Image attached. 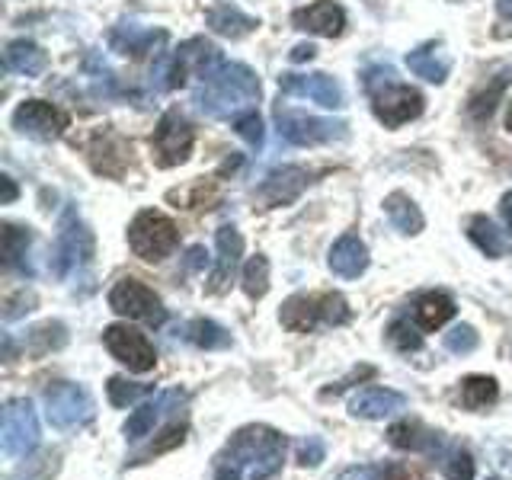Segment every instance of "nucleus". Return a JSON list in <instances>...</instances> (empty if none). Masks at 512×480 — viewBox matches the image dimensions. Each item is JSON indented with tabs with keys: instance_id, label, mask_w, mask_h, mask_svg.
<instances>
[{
	"instance_id": "1",
	"label": "nucleus",
	"mask_w": 512,
	"mask_h": 480,
	"mask_svg": "<svg viewBox=\"0 0 512 480\" xmlns=\"http://www.w3.org/2000/svg\"><path fill=\"white\" fill-rule=\"evenodd\" d=\"M285 436L269 426L237 429L215 458V480H269L282 471Z\"/></svg>"
},
{
	"instance_id": "2",
	"label": "nucleus",
	"mask_w": 512,
	"mask_h": 480,
	"mask_svg": "<svg viewBox=\"0 0 512 480\" xmlns=\"http://www.w3.org/2000/svg\"><path fill=\"white\" fill-rule=\"evenodd\" d=\"M260 100V80L237 61H221L218 68H212L196 90V103L205 116L212 119H237L250 112V106Z\"/></svg>"
},
{
	"instance_id": "3",
	"label": "nucleus",
	"mask_w": 512,
	"mask_h": 480,
	"mask_svg": "<svg viewBox=\"0 0 512 480\" xmlns=\"http://www.w3.org/2000/svg\"><path fill=\"white\" fill-rule=\"evenodd\" d=\"M365 90H368V96H372L375 116L388 128H397V125L416 119L423 112V103H426L420 90H413L407 84H397L391 68L368 71L365 74Z\"/></svg>"
},
{
	"instance_id": "4",
	"label": "nucleus",
	"mask_w": 512,
	"mask_h": 480,
	"mask_svg": "<svg viewBox=\"0 0 512 480\" xmlns=\"http://www.w3.org/2000/svg\"><path fill=\"white\" fill-rule=\"evenodd\" d=\"M282 324L295 333H308L314 327H336L349 320V304L343 295H295L285 301Z\"/></svg>"
},
{
	"instance_id": "5",
	"label": "nucleus",
	"mask_w": 512,
	"mask_h": 480,
	"mask_svg": "<svg viewBox=\"0 0 512 480\" xmlns=\"http://www.w3.org/2000/svg\"><path fill=\"white\" fill-rule=\"evenodd\" d=\"M180 244V231L176 224L164 215V212H154V208H144V212L135 215V221L128 224V247L135 250V256L148 263H157L170 256Z\"/></svg>"
},
{
	"instance_id": "6",
	"label": "nucleus",
	"mask_w": 512,
	"mask_h": 480,
	"mask_svg": "<svg viewBox=\"0 0 512 480\" xmlns=\"http://www.w3.org/2000/svg\"><path fill=\"white\" fill-rule=\"evenodd\" d=\"M93 256V234L84 221L77 218L74 208H68L61 218V231L52 250V272L58 279H68L80 266H87Z\"/></svg>"
},
{
	"instance_id": "7",
	"label": "nucleus",
	"mask_w": 512,
	"mask_h": 480,
	"mask_svg": "<svg viewBox=\"0 0 512 480\" xmlns=\"http://www.w3.org/2000/svg\"><path fill=\"white\" fill-rule=\"evenodd\" d=\"M45 416L55 429H77L93 420V397L74 381H55L45 388Z\"/></svg>"
},
{
	"instance_id": "8",
	"label": "nucleus",
	"mask_w": 512,
	"mask_h": 480,
	"mask_svg": "<svg viewBox=\"0 0 512 480\" xmlns=\"http://www.w3.org/2000/svg\"><path fill=\"white\" fill-rule=\"evenodd\" d=\"M276 125L279 135L301 148L311 144H330V141H346L349 125L343 119H320V116H304V112L292 109H276Z\"/></svg>"
},
{
	"instance_id": "9",
	"label": "nucleus",
	"mask_w": 512,
	"mask_h": 480,
	"mask_svg": "<svg viewBox=\"0 0 512 480\" xmlns=\"http://www.w3.org/2000/svg\"><path fill=\"white\" fill-rule=\"evenodd\" d=\"M109 308L128 320H144V324H151V327H160L167 320L164 301L154 295V288H148L138 279H119L112 285Z\"/></svg>"
},
{
	"instance_id": "10",
	"label": "nucleus",
	"mask_w": 512,
	"mask_h": 480,
	"mask_svg": "<svg viewBox=\"0 0 512 480\" xmlns=\"http://www.w3.org/2000/svg\"><path fill=\"white\" fill-rule=\"evenodd\" d=\"M42 432H39V416L32 400L26 397H13L4 407V429H0V442H4V452L10 458H23L32 448L39 445Z\"/></svg>"
},
{
	"instance_id": "11",
	"label": "nucleus",
	"mask_w": 512,
	"mask_h": 480,
	"mask_svg": "<svg viewBox=\"0 0 512 480\" xmlns=\"http://www.w3.org/2000/svg\"><path fill=\"white\" fill-rule=\"evenodd\" d=\"M192 141H196V132H192L189 119L180 109H167L160 116L157 128H154V160L157 167H180L189 160Z\"/></svg>"
},
{
	"instance_id": "12",
	"label": "nucleus",
	"mask_w": 512,
	"mask_h": 480,
	"mask_svg": "<svg viewBox=\"0 0 512 480\" xmlns=\"http://www.w3.org/2000/svg\"><path fill=\"white\" fill-rule=\"evenodd\" d=\"M103 343L112 352V359H119L128 372L144 375L157 365V349L141 330L128 327V324H112L103 330Z\"/></svg>"
},
{
	"instance_id": "13",
	"label": "nucleus",
	"mask_w": 512,
	"mask_h": 480,
	"mask_svg": "<svg viewBox=\"0 0 512 480\" xmlns=\"http://www.w3.org/2000/svg\"><path fill=\"white\" fill-rule=\"evenodd\" d=\"M13 128L26 138L55 141L64 135V128H68V112H61L58 106L45 100H26L13 112Z\"/></svg>"
},
{
	"instance_id": "14",
	"label": "nucleus",
	"mask_w": 512,
	"mask_h": 480,
	"mask_svg": "<svg viewBox=\"0 0 512 480\" xmlns=\"http://www.w3.org/2000/svg\"><path fill=\"white\" fill-rule=\"evenodd\" d=\"M279 90L288 96H304V100H314L324 109H340L346 103L340 80L330 74H282L279 77Z\"/></svg>"
},
{
	"instance_id": "15",
	"label": "nucleus",
	"mask_w": 512,
	"mask_h": 480,
	"mask_svg": "<svg viewBox=\"0 0 512 480\" xmlns=\"http://www.w3.org/2000/svg\"><path fill=\"white\" fill-rule=\"evenodd\" d=\"M183 400H186V394H183L180 388L151 394L132 416H128V423H125V439H128V442H138V439H144V436H151L154 426H157L160 420H164V416H167L173 407H180Z\"/></svg>"
},
{
	"instance_id": "16",
	"label": "nucleus",
	"mask_w": 512,
	"mask_h": 480,
	"mask_svg": "<svg viewBox=\"0 0 512 480\" xmlns=\"http://www.w3.org/2000/svg\"><path fill=\"white\" fill-rule=\"evenodd\" d=\"M292 26L301 32H311V36L336 39V36H343V29H346V10L336 4V0H317V4L292 13Z\"/></svg>"
},
{
	"instance_id": "17",
	"label": "nucleus",
	"mask_w": 512,
	"mask_h": 480,
	"mask_svg": "<svg viewBox=\"0 0 512 480\" xmlns=\"http://www.w3.org/2000/svg\"><path fill=\"white\" fill-rule=\"evenodd\" d=\"M308 183H311V173L304 167H279L260 183V189H256V199H260L266 208L288 205V202H295L304 189H308Z\"/></svg>"
},
{
	"instance_id": "18",
	"label": "nucleus",
	"mask_w": 512,
	"mask_h": 480,
	"mask_svg": "<svg viewBox=\"0 0 512 480\" xmlns=\"http://www.w3.org/2000/svg\"><path fill=\"white\" fill-rule=\"evenodd\" d=\"M215 247H218V256H215V269H212V279H208V292H224L234 276V269L240 266V256H244V237H240L237 228L231 224H224L215 234Z\"/></svg>"
},
{
	"instance_id": "19",
	"label": "nucleus",
	"mask_w": 512,
	"mask_h": 480,
	"mask_svg": "<svg viewBox=\"0 0 512 480\" xmlns=\"http://www.w3.org/2000/svg\"><path fill=\"white\" fill-rule=\"evenodd\" d=\"M164 42H167L164 29H144L138 23H119V26L109 29V48H112V52H119V55L144 58Z\"/></svg>"
},
{
	"instance_id": "20",
	"label": "nucleus",
	"mask_w": 512,
	"mask_h": 480,
	"mask_svg": "<svg viewBox=\"0 0 512 480\" xmlns=\"http://www.w3.org/2000/svg\"><path fill=\"white\" fill-rule=\"evenodd\" d=\"M407 407V397L400 391H391V388H368V391H359L352 397L349 404V413L356 416V420H384V416H394L397 410Z\"/></svg>"
},
{
	"instance_id": "21",
	"label": "nucleus",
	"mask_w": 512,
	"mask_h": 480,
	"mask_svg": "<svg viewBox=\"0 0 512 480\" xmlns=\"http://www.w3.org/2000/svg\"><path fill=\"white\" fill-rule=\"evenodd\" d=\"M407 68L429 84H445V77L452 74V55L445 52L442 42H423L407 55Z\"/></svg>"
},
{
	"instance_id": "22",
	"label": "nucleus",
	"mask_w": 512,
	"mask_h": 480,
	"mask_svg": "<svg viewBox=\"0 0 512 480\" xmlns=\"http://www.w3.org/2000/svg\"><path fill=\"white\" fill-rule=\"evenodd\" d=\"M327 263H330V269L336 272V276H343V279H359L362 272L368 269V247L362 244V240H359L356 234H343V237L330 247Z\"/></svg>"
},
{
	"instance_id": "23",
	"label": "nucleus",
	"mask_w": 512,
	"mask_h": 480,
	"mask_svg": "<svg viewBox=\"0 0 512 480\" xmlns=\"http://www.w3.org/2000/svg\"><path fill=\"white\" fill-rule=\"evenodd\" d=\"M205 23L212 32H218V36L224 39H244L250 36V32L260 26V20L256 16H247L240 7H231V4H218L205 13Z\"/></svg>"
},
{
	"instance_id": "24",
	"label": "nucleus",
	"mask_w": 512,
	"mask_h": 480,
	"mask_svg": "<svg viewBox=\"0 0 512 480\" xmlns=\"http://www.w3.org/2000/svg\"><path fill=\"white\" fill-rule=\"evenodd\" d=\"M4 64L13 71V74H23V77H39L45 74L48 68V55L42 52V48L36 42L29 39H16L7 45L4 52Z\"/></svg>"
},
{
	"instance_id": "25",
	"label": "nucleus",
	"mask_w": 512,
	"mask_h": 480,
	"mask_svg": "<svg viewBox=\"0 0 512 480\" xmlns=\"http://www.w3.org/2000/svg\"><path fill=\"white\" fill-rule=\"evenodd\" d=\"M384 212H388V221L394 224V228L404 234V237H413L423 231V212L420 205H416L410 196H404V192H391L388 199H384Z\"/></svg>"
},
{
	"instance_id": "26",
	"label": "nucleus",
	"mask_w": 512,
	"mask_h": 480,
	"mask_svg": "<svg viewBox=\"0 0 512 480\" xmlns=\"http://www.w3.org/2000/svg\"><path fill=\"white\" fill-rule=\"evenodd\" d=\"M388 442L394 448H404V452H432V448H439V432L426 429L423 423H394L388 429Z\"/></svg>"
},
{
	"instance_id": "27",
	"label": "nucleus",
	"mask_w": 512,
	"mask_h": 480,
	"mask_svg": "<svg viewBox=\"0 0 512 480\" xmlns=\"http://www.w3.org/2000/svg\"><path fill=\"white\" fill-rule=\"evenodd\" d=\"M452 317H455V301L445 292H432L416 301V324H420V330H439Z\"/></svg>"
},
{
	"instance_id": "28",
	"label": "nucleus",
	"mask_w": 512,
	"mask_h": 480,
	"mask_svg": "<svg viewBox=\"0 0 512 480\" xmlns=\"http://www.w3.org/2000/svg\"><path fill=\"white\" fill-rule=\"evenodd\" d=\"M468 237L474 240V247L490 256V260H500V256L506 253V237L503 231H496V224L484 215H474L468 221Z\"/></svg>"
},
{
	"instance_id": "29",
	"label": "nucleus",
	"mask_w": 512,
	"mask_h": 480,
	"mask_svg": "<svg viewBox=\"0 0 512 480\" xmlns=\"http://www.w3.org/2000/svg\"><path fill=\"white\" fill-rule=\"evenodd\" d=\"M29 244H32L29 228L4 224V266L16 272H29Z\"/></svg>"
},
{
	"instance_id": "30",
	"label": "nucleus",
	"mask_w": 512,
	"mask_h": 480,
	"mask_svg": "<svg viewBox=\"0 0 512 480\" xmlns=\"http://www.w3.org/2000/svg\"><path fill=\"white\" fill-rule=\"evenodd\" d=\"M500 397V388H496V378L487 375H471L461 381V404L468 410H484L493 400Z\"/></svg>"
},
{
	"instance_id": "31",
	"label": "nucleus",
	"mask_w": 512,
	"mask_h": 480,
	"mask_svg": "<svg viewBox=\"0 0 512 480\" xmlns=\"http://www.w3.org/2000/svg\"><path fill=\"white\" fill-rule=\"evenodd\" d=\"M186 340L199 349H228L231 333L221 324H215V320H192V324L186 327Z\"/></svg>"
},
{
	"instance_id": "32",
	"label": "nucleus",
	"mask_w": 512,
	"mask_h": 480,
	"mask_svg": "<svg viewBox=\"0 0 512 480\" xmlns=\"http://www.w3.org/2000/svg\"><path fill=\"white\" fill-rule=\"evenodd\" d=\"M506 84H509V74H500L490 84V90H480V93H474L471 96V103H468V116L474 119V122H484V119H490L493 116V109H496V100L503 96V90H506Z\"/></svg>"
},
{
	"instance_id": "33",
	"label": "nucleus",
	"mask_w": 512,
	"mask_h": 480,
	"mask_svg": "<svg viewBox=\"0 0 512 480\" xmlns=\"http://www.w3.org/2000/svg\"><path fill=\"white\" fill-rule=\"evenodd\" d=\"M240 282H244V292L253 301H260L269 292V260L263 253L250 256V263L244 266V279H240Z\"/></svg>"
},
{
	"instance_id": "34",
	"label": "nucleus",
	"mask_w": 512,
	"mask_h": 480,
	"mask_svg": "<svg viewBox=\"0 0 512 480\" xmlns=\"http://www.w3.org/2000/svg\"><path fill=\"white\" fill-rule=\"evenodd\" d=\"M442 474L445 480H474V458L468 448L452 445L442 455Z\"/></svg>"
},
{
	"instance_id": "35",
	"label": "nucleus",
	"mask_w": 512,
	"mask_h": 480,
	"mask_svg": "<svg viewBox=\"0 0 512 480\" xmlns=\"http://www.w3.org/2000/svg\"><path fill=\"white\" fill-rule=\"evenodd\" d=\"M106 391H109V404L112 407H128V404H135V400L154 394V388H148V384H132L125 378H109Z\"/></svg>"
},
{
	"instance_id": "36",
	"label": "nucleus",
	"mask_w": 512,
	"mask_h": 480,
	"mask_svg": "<svg viewBox=\"0 0 512 480\" xmlns=\"http://www.w3.org/2000/svg\"><path fill=\"white\" fill-rule=\"evenodd\" d=\"M477 343H480V336H477V330L468 327V324H458V327H452V330L445 333V349H448V352H455V356H464V352H474Z\"/></svg>"
},
{
	"instance_id": "37",
	"label": "nucleus",
	"mask_w": 512,
	"mask_h": 480,
	"mask_svg": "<svg viewBox=\"0 0 512 480\" xmlns=\"http://www.w3.org/2000/svg\"><path fill=\"white\" fill-rule=\"evenodd\" d=\"M388 336H391V343L400 349V352H410V349H420L423 346V336H420V330H416L410 320H394L391 324V330H388Z\"/></svg>"
},
{
	"instance_id": "38",
	"label": "nucleus",
	"mask_w": 512,
	"mask_h": 480,
	"mask_svg": "<svg viewBox=\"0 0 512 480\" xmlns=\"http://www.w3.org/2000/svg\"><path fill=\"white\" fill-rule=\"evenodd\" d=\"M234 128H237V135L244 138L247 144H253V148H260L263 144V119L256 116V112H244V116H237L234 119Z\"/></svg>"
},
{
	"instance_id": "39",
	"label": "nucleus",
	"mask_w": 512,
	"mask_h": 480,
	"mask_svg": "<svg viewBox=\"0 0 512 480\" xmlns=\"http://www.w3.org/2000/svg\"><path fill=\"white\" fill-rule=\"evenodd\" d=\"M324 458H327V442L320 436H308L298 445V464H301V468H317Z\"/></svg>"
},
{
	"instance_id": "40",
	"label": "nucleus",
	"mask_w": 512,
	"mask_h": 480,
	"mask_svg": "<svg viewBox=\"0 0 512 480\" xmlns=\"http://www.w3.org/2000/svg\"><path fill=\"white\" fill-rule=\"evenodd\" d=\"M336 480H381V468H375V464H356V468H346Z\"/></svg>"
},
{
	"instance_id": "41",
	"label": "nucleus",
	"mask_w": 512,
	"mask_h": 480,
	"mask_svg": "<svg viewBox=\"0 0 512 480\" xmlns=\"http://www.w3.org/2000/svg\"><path fill=\"white\" fill-rule=\"evenodd\" d=\"M0 189H4V196H0V205H10L16 196H20V189H16V183H13V176H0Z\"/></svg>"
},
{
	"instance_id": "42",
	"label": "nucleus",
	"mask_w": 512,
	"mask_h": 480,
	"mask_svg": "<svg viewBox=\"0 0 512 480\" xmlns=\"http://www.w3.org/2000/svg\"><path fill=\"white\" fill-rule=\"evenodd\" d=\"M205 247H192L189 253H186V272H196V269H202L205 266Z\"/></svg>"
},
{
	"instance_id": "43",
	"label": "nucleus",
	"mask_w": 512,
	"mask_h": 480,
	"mask_svg": "<svg viewBox=\"0 0 512 480\" xmlns=\"http://www.w3.org/2000/svg\"><path fill=\"white\" fill-rule=\"evenodd\" d=\"M314 52H317L314 45H295V48H292V61H311Z\"/></svg>"
},
{
	"instance_id": "44",
	"label": "nucleus",
	"mask_w": 512,
	"mask_h": 480,
	"mask_svg": "<svg viewBox=\"0 0 512 480\" xmlns=\"http://www.w3.org/2000/svg\"><path fill=\"white\" fill-rule=\"evenodd\" d=\"M500 212H503L506 228L512 231V192H506V196H503V202H500Z\"/></svg>"
},
{
	"instance_id": "45",
	"label": "nucleus",
	"mask_w": 512,
	"mask_h": 480,
	"mask_svg": "<svg viewBox=\"0 0 512 480\" xmlns=\"http://www.w3.org/2000/svg\"><path fill=\"white\" fill-rule=\"evenodd\" d=\"M496 7H500L503 20H512V0H496Z\"/></svg>"
},
{
	"instance_id": "46",
	"label": "nucleus",
	"mask_w": 512,
	"mask_h": 480,
	"mask_svg": "<svg viewBox=\"0 0 512 480\" xmlns=\"http://www.w3.org/2000/svg\"><path fill=\"white\" fill-rule=\"evenodd\" d=\"M506 125H509V132H512V103H509V116H506Z\"/></svg>"
},
{
	"instance_id": "47",
	"label": "nucleus",
	"mask_w": 512,
	"mask_h": 480,
	"mask_svg": "<svg viewBox=\"0 0 512 480\" xmlns=\"http://www.w3.org/2000/svg\"><path fill=\"white\" fill-rule=\"evenodd\" d=\"M487 480H496V477H487Z\"/></svg>"
}]
</instances>
